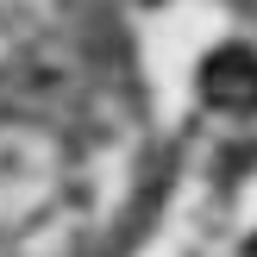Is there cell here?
Returning <instances> with one entry per match:
<instances>
[{
    "label": "cell",
    "instance_id": "cell-1",
    "mask_svg": "<svg viewBox=\"0 0 257 257\" xmlns=\"http://www.w3.org/2000/svg\"><path fill=\"white\" fill-rule=\"evenodd\" d=\"M201 100L220 113H257V50L220 44L201 63Z\"/></svg>",
    "mask_w": 257,
    "mask_h": 257
}]
</instances>
